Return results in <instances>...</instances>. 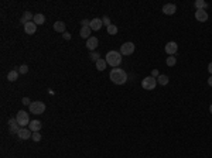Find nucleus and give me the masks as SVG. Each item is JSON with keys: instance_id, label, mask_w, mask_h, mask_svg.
<instances>
[{"instance_id": "13", "label": "nucleus", "mask_w": 212, "mask_h": 158, "mask_svg": "<svg viewBox=\"0 0 212 158\" xmlns=\"http://www.w3.org/2000/svg\"><path fill=\"white\" fill-rule=\"evenodd\" d=\"M37 31V24L34 23V21H30V23H27V24H24V32L26 34H34V32Z\"/></svg>"}, {"instance_id": "15", "label": "nucleus", "mask_w": 212, "mask_h": 158, "mask_svg": "<svg viewBox=\"0 0 212 158\" xmlns=\"http://www.w3.org/2000/svg\"><path fill=\"white\" fill-rule=\"evenodd\" d=\"M34 18V14L31 12H24V14L21 16L20 18V23L21 24H27V23H30V21Z\"/></svg>"}, {"instance_id": "16", "label": "nucleus", "mask_w": 212, "mask_h": 158, "mask_svg": "<svg viewBox=\"0 0 212 158\" xmlns=\"http://www.w3.org/2000/svg\"><path fill=\"white\" fill-rule=\"evenodd\" d=\"M41 127H43V124H41L40 120H33V122H30L29 124V129L33 131V133H36V131H40Z\"/></svg>"}, {"instance_id": "4", "label": "nucleus", "mask_w": 212, "mask_h": 158, "mask_svg": "<svg viewBox=\"0 0 212 158\" xmlns=\"http://www.w3.org/2000/svg\"><path fill=\"white\" fill-rule=\"evenodd\" d=\"M16 120H17V123L20 124V127H24V126H29V124H30L29 113H26L24 110H20V112L17 113Z\"/></svg>"}, {"instance_id": "31", "label": "nucleus", "mask_w": 212, "mask_h": 158, "mask_svg": "<svg viewBox=\"0 0 212 158\" xmlns=\"http://www.w3.org/2000/svg\"><path fill=\"white\" fill-rule=\"evenodd\" d=\"M81 24H82V27H89V24H91V20H82L81 21Z\"/></svg>"}, {"instance_id": "14", "label": "nucleus", "mask_w": 212, "mask_h": 158, "mask_svg": "<svg viewBox=\"0 0 212 158\" xmlns=\"http://www.w3.org/2000/svg\"><path fill=\"white\" fill-rule=\"evenodd\" d=\"M195 18L200 23H204V21L208 20V13L205 12V10H197L195 12Z\"/></svg>"}, {"instance_id": "2", "label": "nucleus", "mask_w": 212, "mask_h": 158, "mask_svg": "<svg viewBox=\"0 0 212 158\" xmlns=\"http://www.w3.org/2000/svg\"><path fill=\"white\" fill-rule=\"evenodd\" d=\"M105 61L112 68H118L119 65L122 64V54L119 52V51H109V52L106 54Z\"/></svg>"}, {"instance_id": "30", "label": "nucleus", "mask_w": 212, "mask_h": 158, "mask_svg": "<svg viewBox=\"0 0 212 158\" xmlns=\"http://www.w3.org/2000/svg\"><path fill=\"white\" fill-rule=\"evenodd\" d=\"M151 76H153V78H156V79H157V78L160 76V72H159V69H153V71H151Z\"/></svg>"}, {"instance_id": "29", "label": "nucleus", "mask_w": 212, "mask_h": 158, "mask_svg": "<svg viewBox=\"0 0 212 158\" xmlns=\"http://www.w3.org/2000/svg\"><path fill=\"white\" fill-rule=\"evenodd\" d=\"M102 23H103V25H106V27H109V25H110V20H109V17H108V16H103V17H102Z\"/></svg>"}, {"instance_id": "9", "label": "nucleus", "mask_w": 212, "mask_h": 158, "mask_svg": "<svg viewBox=\"0 0 212 158\" xmlns=\"http://www.w3.org/2000/svg\"><path fill=\"white\" fill-rule=\"evenodd\" d=\"M164 49H166V52H167L168 55H174V54L177 52V49H178V44L174 42V41H170V42H167V45L164 47Z\"/></svg>"}, {"instance_id": "24", "label": "nucleus", "mask_w": 212, "mask_h": 158, "mask_svg": "<svg viewBox=\"0 0 212 158\" xmlns=\"http://www.w3.org/2000/svg\"><path fill=\"white\" fill-rule=\"evenodd\" d=\"M108 29V34H110V35H116L118 34V27L115 24H110L109 27H106Z\"/></svg>"}, {"instance_id": "5", "label": "nucleus", "mask_w": 212, "mask_h": 158, "mask_svg": "<svg viewBox=\"0 0 212 158\" xmlns=\"http://www.w3.org/2000/svg\"><path fill=\"white\" fill-rule=\"evenodd\" d=\"M156 85H157V79L153 76H147L142 81V86L146 90H153L156 88Z\"/></svg>"}, {"instance_id": "1", "label": "nucleus", "mask_w": 212, "mask_h": 158, "mask_svg": "<svg viewBox=\"0 0 212 158\" xmlns=\"http://www.w3.org/2000/svg\"><path fill=\"white\" fill-rule=\"evenodd\" d=\"M109 79L115 85H125L127 82V73L122 68H113L109 73Z\"/></svg>"}, {"instance_id": "17", "label": "nucleus", "mask_w": 212, "mask_h": 158, "mask_svg": "<svg viewBox=\"0 0 212 158\" xmlns=\"http://www.w3.org/2000/svg\"><path fill=\"white\" fill-rule=\"evenodd\" d=\"M54 31H57V32H65V23L64 21H55L54 23Z\"/></svg>"}, {"instance_id": "3", "label": "nucleus", "mask_w": 212, "mask_h": 158, "mask_svg": "<svg viewBox=\"0 0 212 158\" xmlns=\"http://www.w3.org/2000/svg\"><path fill=\"white\" fill-rule=\"evenodd\" d=\"M30 112L33 114H43L45 112V105L40 100L31 102V105H30Z\"/></svg>"}, {"instance_id": "27", "label": "nucleus", "mask_w": 212, "mask_h": 158, "mask_svg": "<svg viewBox=\"0 0 212 158\" xmlns=\"http://www.w3.org/2000/svg\"><path fill=\"white\" fill-rule=\"evenodd\" d=\"M31 140H33V141H36V143L41 141V134H40V131H36V133H33V136H31Z\"/></svg>"}, {"instance_id": "18", "label": "nucleus", "mask_w": 212, "mask_h": 158, "mask_svg": "<svg viewBox=\"0 0 212 158\" xmlns=\"http://www.w3.org/2000/svg\"><path fill=\"white\" fill-rule=\"evenodd\" d=\"M33 21L36 23L37 25H43L45 23V16H44V14H41V13H37V14H34Z\"/></svg>"}, {"instance_id": "10", "label": "nucleus", "mask_w": 212, "mask_h": 158, "mask_svg": "<svg viewBox=\"0 0 212 158\" xmlns=\"http://www.w3.org/2000/svg\"><path fill=\"white\" fill-rule=\"evenodd\" d=\"M17 136H19L20 140H29V138H31V136H33V131L30 129H23V127H21L20 131L17 133Z\"/></svg>"}, {"instance_id": "23", "label": "nucleus", "mask_w": 212, "mask_h": 158, "mask_svg": "<svg viewBox=\"0 0 212 158\" xmlns=\"http://www.w3.org/2000/svg\"><path fill=\"white\" fill-rule=\"evenodd\" d=\"M157 83H160V85H167L168 83V76L167 75H160L159 78H157Z\"/></svg>"}, {"instance_id": "8", "label": "nucleus", "mask_w": 212, "mask_h": 158, "mask_svg": "<svg viewBox=\"0 0 212 158\" xmlns=\"http://www.w3.org/2000/svg\"><path fill=\"white\" fill-rule=\"evenodd\" d=\"M98 45H99V41L96 37H91V38L86 40V48L89 49L91 52H94L95 49L98 48Z\"/></svg>"}, {"instance_id": "33", "label": "nucleus", "mask_w": 212, "mask_h": 158, "mask_svg": "<svg viewBox=\"0 0 212 158\" xmlns=\"http://www.w3.org/2000/svg\"><path fill=\"white\" fill-rule=\"evenodd\" d=\"M21 102H23V105H26V106H30V105H31V103H30V99H29V97H23V100H21Z\"/></svg>"}, {"instance_id": "11", "label": "nucleus", "mask_w": 212, "mask_h": 158, "mask_svg": "<svg viewBox=\"0 0 212 158\" xmlns=\"http://www.w3.org/2000/svg\"><path fill=\"white\" fill-rule=\"evenodd\" d=\"M177 12V6L173 3H168V4H164L163 6V13L167 14V16H173L174 13Z\"/></svg>"}, {"instance_id": "26", "label": "nucleus", "mask_w": 212, "mask_h": 158, "mask_svg": "<svg viewBox=\"0 0 212 158\" xmlns=\"http://www.w3.org/2000/svg\"><path fill=\"white\" fill-rule=\"evenodd\" d=\"M17 71H19V73H21V75H26V73L29 72V66H27V65H20V66L17 68Z\"/></svg>"}, {"instance_id": "28", "label": "nucleus", "mask_w": 212, "mask_h": 158, "mask_svg": "<svg viewBox=\"0 0 212 158\" xmlns=\"http://www.w3.org/2000/svg\"><path fill=\"white\" fill-rule=\"evenodd\" d=\"M99 57H101V55H99L98 52H95V51H94V52H91V54H89V58H91V59H92V61H95V62L101 59V58H99Z\"/></svg>"}, {"instance_id": "12", "label": "nucleus", "mask_w": 212, "mask_h": 158, "mask_svg": "<svg viewBox=\"0 0 212 158\" xmlns=\"http://www.w3.org/2000/svg\"><path fill=\"white\" fill-rule=\"evenodd\" d=\"M102 25H103L102 18H94V20H91L89 27L92 31H99V30L102 29Z\"/></svg>"}, {"instance_id": "6", "label": "nucleus", "mask_w": 212, "mask_h": 158, "mask_svg": "<svg viewBox=\"0 0 212 158\" xmlns=\"http://www.w3.org/2000/svg\"><path fill=\"white\" fill-rule=\"evenodd\" d=\"M135 52V44L133 42H125L120 47V54L122 55H132Z\"/></svg>"}, {"instance_id": "36", "label": "nucleus", "mask_w": 212, "mask_h": 158, "mask_svg": "<svg viewBox=\"0 0 212 158\" xmlns=\"http://www.w3.org/2000/svg\"><path fill=\"white\" fill-rule=\"evenodd\" d=\"M209 113H211V114H212V105H211V106H209Z\"/></svg>"}, {"instance_id": "22", "label": "nucleus", "mask_w": 212, "mask_h": 158, "mask_svg": "<svg viewBox=\"0 0 212 158\" xmlns=\"http://www.w3.org/2000/svg\"><path fill=\"white\" fill-rule=\"evenodd\" d=\"M106 66H108V64H106L105 59H99V61H96V69H98V71L102 72V71L106 69Z\"/></svg>"}, {"instance_id": "7", "label": "nucleus", "mask_w": 212, "mask_h": 158, "mask_svg": "<svg viewBox=\"0 0 212 158\" xmlns=\"http://www.w3.org/2000/svg\"><path fill=\"white\" fill-rule=\"evenodd\" d=\"M7 126H9V131H10L12 134H17L19 131H20V129H21L20 124L17 123L16 119H10V120L7 122Z\"/></svg>"}, {"instance_id": "34", "label": "nucleus", "mask_w": 212, "mask_h": 158, "mask_svg": "<svg viewBox=\"0 0 212 158\" xmlns=\"http://www.w3.org/2000/svg\"><path fill=\"white\" fill-rule=\"evenodd\" d=\"M208 85H209V86H212V75L208 78Z\"/></svg>"}, {"instance_id": "21", "label": "nucleus", "mask_w": 212, "mask_h": 158, "mask_svg": "<svg viewBox=\"0 0 212 158\" xmlns=\"http://www.w3.org/2000/svg\"><path fill=\"white\" fill-rule=\"evenodd\" d=\"M195 7H197V10H204V8H207L208 7V3L205 2V0H195Z\"/></svg>"}, {"instance_id": "19", "label": "nucleus", "mask_w": 212, "mask_h": 158, "mask_svg": "<svg viewBox=\"0 0 212 158\" xmlns=\"http://www.w3.org/2000/svg\"><path fill=\"white\" fill-rule=\"evenodd\" d=\"M91 32H92V30H91V27H82L81 31H79V35L82 37V38H85V40H88V38H91Z\"/></svg>"}, {"instance_id": "35", "label": "nucleus", "mask_w": 212, "mask_h": 158, "mask_svg": "<svg viewBox=\"0 0 212 158\" xmlns=\"http://www.w3.org/2000/svg\"><path fill=\"white\" fill-rule=\"evenodd\" d=\"M208 71H209V73H211V75H212V62L208 65Z\"/></svg>"}, {"instance_id": "25", "label": "nucleus", "mask_w": 212, "mask_h": 158, "mask_svg": "<svg viewBox=\"0 0 212 158\" xmlns=\"http://www.w3.org/2000/svg\"><path fill=\"white\" fill-rule=\"evenodd\" d=\"M177 62V58L174 57V55H170V57H167V59H166V64L168 65V66H174Z\"/></svg>"}, {"instance_id": "20", "label": "nucleus", "mask_w": 212, "mask_h": 158, "mask_svg": "<svg viewBox=\"0 0 212 158\" xmlns=\"http://www.w3.org/2000/svg\"><path fill=\"white\" fill-rule=\"evenodd\" d=\"M17 78H19V71H17V69H13V71H10V72L7 73V79H9V82H14V81H17Z\"/></svg>"}, {"instance_id": "32", "label": "nucleus", "mask_w": 212, "mask_h": 158, "mask_svg": "<svg viewBox=\"0 0 212 158\" xmlns=\"http://www.w3.org/2000/svg\"><path fill=\"white\" fill-rule=\"evenodd\" d=\"M62 37H64V40H67V41L71 40V34H70V32H67V31L62 34Z\"/></svg>"}]
</instances>
